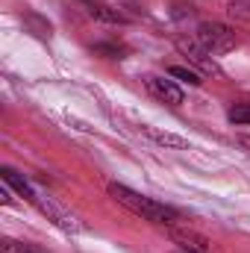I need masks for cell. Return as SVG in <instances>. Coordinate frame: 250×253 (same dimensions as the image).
Instances as JSON below:
<instances>
[{"label": "cell", "instance_id": "cell-4", "mask_svg": "<svg viewBox=\"0 0 250 253\" xmlns=\"http://www.w3.org/2000/svg\"><path fill=\"white\" fill-rule=\"evenodd\" d=\"M177 47L186 53V59L194 65V68H200V71H206V74H221V68H218L215 59H212V53H206V50L200 47L197 39H180Z\"/></svg>", "mask_w": 250, "mask_h": 253}, {"label": "cell", "instance_id": "cell-2", "mask_svg": "<svg viewBox=\"0 0 250 253\" xmlns=\"http://www.w3.org/2000/svg\"><path fill=\"white\" fill-rule=\"evenodd\" d=\"M197 42H200V47H203L206 53H212V56H224V53L236 50V44H239L236 33H233L227 24H218V21H203V24L197 27Z\"/></svg>", "mask_w": 250, "mask_h": 253}, {"label": "cell", "instance_id": "cell-7", "mask_svg": "<svg viewBox=\"0 0 250 253\" xmlns=\"http://www.w3.org/2000/svg\"><path fill=\"white\" fill-rule=\"evenodd\" d=\"M141 132H147L156 144H162V147H174V150H186L188 141L186 138H180V135H174V132H159V129H153V126H141Z\"/></svg>", "mask_w": 250, "mask_h": 253}, {"label": "cell", "instance_id": "cell-5", "mask_svg": "<svg viewBox=\"0 0 250 253\" xmlns=\"http://www.w3.org/2000/svg\"><path fill=\"white\" fill-rule=\"evenodd\" d=\"M147 91H150L153 97L171 103V106H180V103L186 100L183 88H180L174 80H165V77H147Z\"/></svg>", "mask_w": 250, "mask_h": 253}, {"label": "cell", "instance_id": "cell-10", "mask_svg": "<svg viewBox=\"0 0 250 253\" xmlns=\"http://www.w3.org/2000/svg\"><path fill=\"white\" fill-rule=\"evenodd\" d=\"M0 253H47V251H42L39 245H30V242L3 239V242H0Z\"/></svg>", "mask_w": 250, "mask_h": 253}, {"label": "cell", "instance_id": "cell-13", "mask_svg": "<svg viewBox=\"0 0 250 253\" xmlns=\"http://www.w3.org/2000/svg\"><path fill=\"white\" fill-rule=\"evenodd\" d=\"M91 50H94L97 56H106V59H121V56H124V47H121V44H109V42L94 44Z\"/></svg>", "mask_w": 250, "mask_h": 253}, {"label": "cell", "instance_id": "cell-1", "mask_svg": "<svg viewBox=\"0 0 250 253\" xmlns=\"http://www.w3.org/2000/svg\"><path fill=\"white\" fill-rule=\"evenodd\" d=\"M109 194H112L121 206H126L132 215H138L141 221H150V224H159V227H174V224L180 221V212H177L174 206H168V203H162V200H156V197L138 194V191H132L129 186L112 183V186H109Z\"/></svg>", "mask_w": 250, "mask_h": 253}, {"label": "cell", "instance_id": "cell-3", "mask_svg": "<svg viewBox=\"0 0 250 253\" xmlns=\"http://www.w3.org/2000/svg\"><path fill=\"white\" fill-rule=\"evenodd\" d=\"M44 215H47V221H53L62 233H83L85 227H83V221L74 215V212H68L62 203H56L53 197H47V194H42V191H36V200H33Z\"/></svg>", "mask_w": 250, "mask_h": 253}, {"label": "cell", "instance_id": "cell-9", "mask_svg": "<svg viewBox=\"0 0 250 253\" xmlns=\"http://www.w3.org/2000/svg\"><path fill=\"white\" fill-rule=\"evenodd\" d=\"M171 236H174V242H180L186 251L203 253L206 248H209V245H206V239H203V236H194V233H180V230H174Z\"/></svg>", "mask_w": 250, "mask_h": 253}, {"label": "cell", "instance_id": "cell-12", "mask_svg": "<svg viewBox=\"0 0 250 253\" xmlns=\"http://www.w3.org/2000/svg\"><path fill=\"white\" fill-rule=\"evenodd\" d=\"M171 77L183 80V83H188V85H200V83H203L197 71H191V68H180V65H174V68H171Z\"/></svg>", "mask_w": 250, "mask_h": 253}, {"label": "cell", "instance_id": "cell-8", "mask_svg": "<svg viewBox=\"0 0 250 253\" xmlns=\"http://www.w3.org/2000/svg\"><path fill=\"white\" fill-rule=\"evenodd\" d=\"M88 3V12L94 15V18H100V21H109V24H124L126 18L121 12H115V9H109V6H103V3H97V0H85Z\"/></svg>", "mask_w": 250, "mask_h": 253}, {"label": "cell", "instance_id": "cell-14", "mask_svg": "<svg viewBox=\"0 0 250 253\" xmlns=\"http://www.w3.org/2000/svg\"><path fill=\"white\" fill-rule=\"evenodd\" d=\"M183 253H194V251H183Z\"/></svg>", "mask_w": 250, "mask_h": 253}, {"label": "cell", "instance_id": "cell-6", "mask_svg": "<svg viewBox=\"0 0 250 253\" xmlns=\"http://www.w3.org/2000/svg\"><path fill=\"white\" fill-rule=\"evenodd\" d=\"M0 177H3V183H6V186H12V189L24 197V200H30V203L36 200V189H33V186H30V183L15 171V168H0Z\"/></svg>", "mask_w": 250, "mask_h": 253}, {"label": "cell", "instance_id": "cell-11", "mask_svg": "<svg viewBox=\"0 0 250 253\" xmlns=\"http://www.w3.org/2000/svg\"><path fill=\"white\" fill-rule=\"evenodd\" d=\"M227 118H230V124H239V126H248L250 124V103H233L230 106V112H227Z\"/></svg>", "mask_w": 250, "mask_h": 253}]
</instances>
